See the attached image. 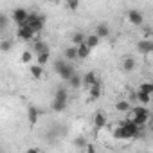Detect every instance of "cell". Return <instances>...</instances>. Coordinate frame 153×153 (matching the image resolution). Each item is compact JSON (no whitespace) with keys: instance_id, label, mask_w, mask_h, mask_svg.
I'll return each instance as SVG.
<instances>
[{"instance_id":"obj_1","label":"cell","mask_w":153,"mask_h":153,"mask_svg":"<svg viewBox=\"0 0 153 153\" xmlns=\"http://www.w3.org/2000/svg\"><path fill=\"white\" fill-rule=\"evenodd\" d=\"M67 101H68V92H67V88L65 87H59L58 90H56V94H54V97H52V110L54 112H63L65 108H67Z\"/></svg>"},{"instance_id":"obj_2","label":"cell","mask_w":153,"mask_h":153,"mask_svg":"<svg viewBox=\"0 0 153 153\" xmlns=\"http://www.w3.org/2000/svg\"><path fill=\"white\" fill-rule=\"evenodd\" d=\"M54 70L58 72L59 78H61V79H65V81H68L72 76L76 74V70H74L72 63H70V61H67V59H58V61L54 63Z\"/></svg>"},{"instance_id":"obj_3","label":"cell","mask_w":153,"mask_h":153,"mask_svg":"<svg viewBox=\"0 0 153 153\" xmlns=\"http://www.w3.org/2000/svg\"><path fill=\"white\" fill-rule=\"evenodd\" d=\"M130 114L133 115V117H131V121H133L137 126H140V128L149 121V115H151V114H149V110H148L146 106H142V105H140V106L131 108V112H130Z\"/></svg>"},{"instance_id":"obj_4","label":"cell","mask_w":153,"mask_h":153,"mask_svg":"<svg viewBox=\"0 0 153 153\" xmlns=\"http://www.w3.org/2000/svg\"><path fill=\"white\" fill-rule=\"evenodd\" d=\"M121 128H123L126 139H135V137H139V133H140V126H137L131 119H126V121L121 124Z\"/></svg>"},{"instance_id":"obj_5","label":"cell","mask_w":153,"mask_h":153,"mask_svg":"<svg viewBox=\"0 0 153 153\" xmlns=\"http://www.w3.org/2000/svg\"><path fill=\"white\" fill-rule=\"evenodd\" d=\"M25 25H29V27L34 31V34H36V33H40V31L43 29V25H45V16H43V15L31 13V15H29V20H27Z\"/></svg>"},{"instance_id":"obj_6","label":"cell","mask_w":153,"mask_h":153,"mask_svg":"<svg viewBox=\"0 0 153 153\" xmlns=\"http://www.w3.org/2000/svg\"><path fill=\"white\" fill-rule=\"evenodd\" d=\"M29 15H31V13H29L27 9H24V7H16V9H15V11L11 13L13 20H15V22L18 24V27H20V25H25V24H27V20H29Z\"/></svg>"},{"instance_id":"obj_7","label":"cell","mask_w":153,"mask_h":153,"mask_svg":"<svg viewBox=\"0 0 153 153\" xmlns=\"http://www.w3.org/2000/svg\"><path fill=\"white\" fill-rule=\"evenodd\" d=\"M126 16H128V22H130L131 25L140 27V25L144 24V15H142L140 11H137V9H130V11L126 13Z\"/></svg>"},{"instance_id":"obj_8","label":"cell","mask_w":153,"mask_h":153,"mask_svg":"<svg viewBox=\"0 0 153 153\" xmlns=\"http://www.w3.org/2000/svg\"><path fill=\"white\" fill-rule=\"evenodd\" d=\"M101 92H103V83L101 79H97L90 88H88V101H96L101 97Z\"/></svg>"},{"instance_id":"obj_9","label":"cell","mask_w":153,"mask_h":153,"mask_svg":"<svg viewBox=\"0 0 153 153\" xmlns=\"http://www.w3.org/2000/svg\"><path fill=\"white\" fill-rule=\"evenodd\" d=\"M16 34H18V38L24 40V42H31V40L34 38V31H33L29 25H20L18 31H16Z\"/></svg>"},{"instance_id":"obj_10","label":"cell","mask_w":153,"mask_h":153,"mask_svg":"<svg viewBox=\"0 0 153 153\" xmlns=\"http://www.w3.org/2000/svg\"><path fill=\"white\" fill-rule=\"evenodd\" d=\"M137 51L140 52V54H151L153 52V40H140L139 43H137Z\"/></svg>"},{"instance_id":"obj_11","label":"cell","mask_w":153,"mask_h":153,"mask_svg":"<svg viewBox=\"0 0 153 153\" xmlns=\"http://www.w3.org/2000/svg\"><path fill=\"white\" fill-rule=\"evenodd\" d=\"M97 79H99V78H97L96 70H90V72H87V74L83 76V87H85V88L88 90V88H90V87H92V85H94V83L97 81Z\"/></svg>"},{"instance_id":"obj_12","label":"cell","mask_w":153,"mask_h":153,"mask_svg":"<svg viewBox=\"0 0 153 153\" xmlns=\"http://www.w3.org/2000/svg\"><path fill=\"white\" fill-rule=\"evenodd\" d=\"M105 126H106V114L105 112H96V115H94V128L101 130Z\"/></svg>"},{"instance_id":"obj_13","label":"cell","mask_w":153,"mask_h":153,"mask_svg":"<svg viewBox=\"0 0 153 153\" xmlns=\"http://www.w3.org/2000/svg\"><path fill=\"white\" fill-rule=\"evenodd\" d=\"M99 40H105V38H108L110 36V27L106 25V24H99L97 27H96V33H94Z\"/></svg>"},{"instance_id":"obj_14","label":"cell","mask_w":153,"mask_h":153,"mask_svg":"<svg viewBox=\"0 0 153 153\" xmlns=\"http://www.w3.org/2000/svg\"><path fill=\"white\" fill-rule=\"evenodd\" d=\"M38 115H40V112H38L36 106H29L27 108V119H29V124L31 126H34L38 123Z\"/></svg>"},{"instance_id":"obj_15","label":"cell","mask_w":153,"mask_h":153,"mask_svg":"<svg viewBox=\"0 0 153 153\" xmlns=\"http://www.w3.org/2000/svg\"><path fill=\"white\" fill-rule=\"evenodd\" d=\"M85 40H87V36H85L83 33H79V31H76V33L70 36V42H72V45H74V47L83 45V43H85Z\"/></svg>"},{"instance_id":"obj_16","label":"cell","mask_w":153,"mask_h":153,"mask_svg":"<svg viewBox=\"0 0 153 153\" xmlns=\"http://www.w3.org/2000/svg\"><path fill=\"white\" fill-rule=\"evenodd\" d=\"M29 72H31V76H33L34 79H42L43 78V67L38 65V63L36 65H31L29 67Z\"/></svg>"},{"instance_id":"obj_17","label":"cell","mask_w":153,"mask_h":153,"mask_svg":"<svg viewBox=\"0 0 153 153\" xmlns=\"http://www.w3.org/2000/svg\"><path fill=\"white\" fill-rule=\"evenodd\" d=\"M133 68H135V58L124 56V59H123V70L124 72H131Z\"/></svg>"},{"instance_id":"obj_18","label":"cell","mask_w":153,"mask_h":153,"mask_svg":"<svg viewBox=\"0 0 153 153\" xmlns=\"http://www.w3.org/2000/svg\"><path fill=\"white\" fill-rule=\"evenodd\" d=\"M115 110L121 112V114H130L131 112V105H130V101H117L115 103Z\"/></svg>"},{"instance_id":"obj_19","label":"cell","mask_w":153,"mask_h":153,"mask_svg":"<svg viewBox=\"0 0 153 153\" xmlns=\"http://www.w3.org/2000/svg\"><path fill=\"white\" fill-rule=\"evenodd\" d=\"M65 59L67 61H72V59H76L78 58V47H74V45H70V47H67L65 49Z\"/></svg>"},{"instance_id":"obj_20","label":"cell","mask_w":153,"mask_h":153,"mask_svg":"<svg viewBox=\"0 0 153 153\" xmlns=\"http://www.w3.org/2000/svg\"><path fill=\"white\" fill-rule=\"evenodd\" d=\"M34 52H36V56L45 54V52H49V45H47L45 42L38 40V42H34Z\"/></svg>"},{"instance_id":"obj_21","label":"cell","mask_w":153,"mask_h":153,"mask_svg":"<svg viewBox=\"0 0 153 153\" xmlns=\"http://www.w3.org/2000/svg\"><path fill=\"white\" fill-rule=\"evenodd\" d=\"M90 47L87 45V43H83V45H79L78 47V59H87L88 56H90Z\"/></svg>"},{"instance_id":"obj_22","label":"cell","mask_w":153,"mask_h":153,"mask_svg":"<svg viewBox=\"0 0 153 153\" xmlns=\"http://www.w3.org/2000/svg\"><path fill=\"white\" fill-rule=\"evenodd\" d=\"M68 85H70L72 88H81V85H83V78H81V76H79L78 72H76V74L72 76V78L68 79Z\"/></svg>"},{"instance_id":"obj_23","label":"cell","mask_w":153,"mask_h":153,"mask_svg":"<svg viewBox=\"0 0 153 153\" xmlns=\"http://www.w3.org/2000/svg\"><path fill=\"white\" fill-rule=\"evenodd\" d=\"M85 43H87L90 49H96V47L101 43V40H99L96 34H88V36H87V40H85Z\"/></svg>"},{"instance_id":"obj_24","label":"cell","mask_w":153,"mask_h":153,"mask_svg":"<svg viewBox=\"0 0 153 153\" xmlns=\"http://www.w3.org/2000/svg\"><path fill=\"white\" fill-rule=\"evenodd\" d=\"M139 90L140 92H144V94H153V81H144V83H140V87H139Z\"/></svg>"},{"instance_id":"obj_25","label":"cell","mask_w":153,"mask_h":153,"mask_svg":"<svg viewBox=\"0 0 153 153\" xmlns=\"http://www.w3.org/2000/svg\"><path fill=\"white\" fill-rule=\"evenodd\" d=\"M137 101L144 106V105L151 103V96H149V94H144V92H140V90H139V92H137Z\"/></svg>"},{"instance_id":"obj_26","label":"cell","mask_w":153,"mask_h":153,"mask_svg":"<svg viewBox=\"0 0 153 153\" xmlns=\"http://www.w3.org/2000/svg\"><path fill=\"white\" fill-rule=\"evenodd\" d=\"M112 135H114V139H117V140H124V139H126V137H124V131H123L121 126H117V128L112 131Z\"/></svg>"},{"instance_id":"obj_27","label":"cell","mask_w":153,"mask_h":153,"mask_svg":"<svg viewBox=\"0 0 153 153\" xmlns=\"http://www.w3.org/2000/svg\"><path fill=\"white\" fill-rule=\"evenodd\" d=\"M31 59H33V52L31 51H24L22 56H20V61L22 63H31Z\"/></svg>"},{"instance_id":"obj_28","label":"cell","mask_w":153,"mask_h":153,"mask_svg":"<svg viewBox=\"0 0 153 153\" xmlns=\"http://www.w3.org/2000/svg\"><path fill=\"white\" fill-rule=\"evenodd\" d=\"M49 58H51V54L49 52H45V54H40V56H36V61H38V65H45L47 61H49Z\"/></svg>"},{"instance_id":"obj_29","label":"cell","mask_w":153,"mask_h":153,"mask_svg":"<svg viewBox=\"0 0 153 153\" xmlns=\"http://www.w3.org/2000/svg\"><path fill=\"white\" fill-rule=\"evenodd\" d=\"M65 6H67V7H68L70 11H76V9L79 7V2H78V0H70V2H67Z\"/></svg>"},{"instance_id":"obj_30","label":"cell","mask_w":153,"mask_h":153,"mask_svg":"<svg viewBox=\"0 0 153 153\" xmlns=\"http://www.w3.org/2000/svg\"><path fill=\"white\" fill-rule=\"evenodd\" d=\"M0 49H2V52H7V51L11 49V42H9V40H4L2 45H0Z\"/></svg>"},{"instance_id":"obj_31","label":"cell","mask_w":153,"mask_h":153,"mask_svg":"<svg viewBox=\"0 0 153 153\" xmlns=\"http://www.w3.org/2000/svg\"><path fill=\"white\" fill-rule=\"evenodd\" d=\"M6 25H7V16L0 15V29H6Z\"/></svg>"},{"instance_id":"obj_32","label":"cell","mask_w":153,"mask_h":153,"mask_svg":"<svg viewBox=\"0 0 153 153\" xmlns=\"http://www.w3.org/2000/svg\"><path fill=\"white\" fill-rule=\"evenodd\" d=\"M74 142H76V146H78V148H81V146H85V139H83V137H78V139H76V140H74Z\"/></svg>"},{"instance_id":"obj_33","label":"cell","mask_w":153,"mask_h":153,"mask_svg":"<svg viewBox=\"0 0 153 153\" xmlns=\"http://www.w3.org/2000/svg\"><path fill=\"white\" fill-rule=\"evenodd\" d=\"M87 153H96V151H94V146H92V144H87Z\"/></svg>"},{"instance_id":"obj_34","label":"cell","mask_w":153,"mask_h":153,"mask_svg":"<svg viewBox=\"0 0 153 153\" xmlns=\"http://www.w3.org/2000/svg\"><path fill=\"white\" fill-rule=\"evenodd\" d=\"M25 153H40V149H38V148H29Z\"/></svg>"},{"instance_id":"obj_35","label":"cell","mask_w":153,"mask_h":153,"mask_svg":"<svg viewBox=\"0 0 153 153\" xmlns=\"http://www.w3.org/2000/svg\"><path fill=\"white\" fill-rule=\"evenodd\" d=\"M149 56H151V61H153V52H151V54H149Z\"/></svg>"},{"instance_id":"obj_36","label":"cell","mask_w":153,"mask_h":153,"mask_svg":"<svg viewBox=\"0 0 153 153\" xmlns=\"http://www.w3.org/2000/svg\"><path fill=\"white\" fill-rule=\"evenodd\" d=\"M151 133H153V126H151Z\"/></svg>"}]
</instances>
